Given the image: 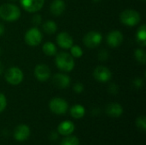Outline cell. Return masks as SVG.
I'll use <instances>...</instances> for the list:
<instances>
[{"label": "cell", "instance_id": "1", "mask_svg": "<svg viewBox=\"0 0 146 145\" xmlns=\"http://www.w3.org/2000/svg\"><path fill=\"white\" fill-rule=\"evenodd\" d=\"M21 16L20 9L12 3H4L0 6V18L6 21H15Z\"/></svg>", "mask_w": 146, "mask_h": 145}, {"label": "cell", "instance_id": "2", "mask_svg": "<svg viewBox=\"0 0 146 145\" xmlns=\"http://www.w3.org/2000/svg\"><path fill=\"white\" fill-rule=\"evenodd\" d=\"M56 67L64 72H70L74 68V57L66 52H60L56 55Z\"/></svg>", "mask_w": 146, "mask_h": 145}, {"label": "cell", "instance_id": "3", "mask_svg": "<svg viewBox=\"0 0 146 145\" xmlns=\"http://www.w3.org/2000/svg\"><path fill=\"white\" fill-rule=\"evenodd\" d=\"M140 14L134 9H126L120 15V20L121 23L128 26H133L139 23Z\"/></svg>", "mask_w": 146, "mask_h": 145}, {"label": "cell", "instance_id": "4", "mask_svg": "<svg viewBox=\"0 0 146 145\" xmlns=\"http://www.w3.org/2000/svg\"><path fill=\"white\" fill-rule=\"evenodd\" d=\"M24 78L22 71L17 67H12L7 70L5 73V79L6 81L13 85H19L22 82Z\"/></svg>", "mask_w": 146, "mask_h": 145}, {"label": "cell", "instance_id": "5", "mask_svg": "<svg viewBox=\"0 0 146 145\" xmlns=\"http://www.w3.org/2000/svg\"><path fill=\"white\" fill-rule=\"evenodd\" d=\"M102 40H103L102 34L96 31H92L87 32L83 38L84 44L90 49L98 47L101 44Z\"/></svg>", "mask_w": 146, "mask_h": 145}, {"label": "cell", "instance_id": "6", "mask_svg": "<svg viewBox=\"0 0 146 145\" xmlns=\"http://www.w3.org/2000/svg\"><path fill=\"white\" fill-rule=\"evenodd\" d=\"M50 109L56 115H63L68 109V103L61 97H55L50 100L49 103Z\"/></svg>", "mask_w": 146, "mask_h": 145}, {"label": "cell", "instance_id": "7", "mask_svg": "<svg viewBox=\"0 0 146 145\" xmlns=\"http://www.w3.org/2000/svg\"><path fill=\"white\" fill-rule=\"evenodd\" d=\"M42 38L43 36L41 32L36 27L30 28L29 30H27V32L25 34V41L30 46L38 45L41 43Z\"/></svg>", "mask_w": 146, "mask_h": 145}, {"label": "cell", "instance_id": "8", "mask_svg": "<svg viewBox=\"0 0 146 145\" xmlns=\"http://www.w3.org/2000/svg\"><path fill=\"white\" fill-rule=\"evenodd\" d=\"M93 76H94L96 80L102 82V83H104V82H108L111 79L112 73L107 67L98 66L94 69Z\"/></svg>", "mask_w": 146, "mask_h": 145}, {"label": "cell", "instance_id": "9", "mask_svg": "<svg viewBox=\"0 0 146 145\" xmlns=\"http://www.w3.org/2000/svg\"><path fill=\"white\" fill-rule=\"evenodd\" d=\"M20 2L22 8L31 13L40 10L44 3V0H20Z\"/></svg>", "mask_w": 146, "mask_h": 145}, {"label": "cell", "instance_id": "10", "mask_svg": "<svg viewBox=\"0 0 146 145\" xmlns=\"http://www.w3.org/2000/svg\"><path fill=\"white\" fill-rule=\"evenodd\" d=\"M50 69L45 64H38L34 68V76L39 81H46L50 77Z\"/></svg>", "mask_w": 146, "mask_h": 145}, {"label": "cell", "instance_id": "11", "mask_svg": "<svg viewBox=\"0 0 146 145\" xmlns=\"http://www.w3.org/2000/svg\"><path fill=\"white\" fill-rule=\"evenodd\" d=\"M30 128L28 127V126L21 124L19 125L14 132V138L15 140L19 141V142H23L25 140H27L29 136H30Z\"/></svg>", "mask_w": 146, "mask_h": 145}, {"label": "cell", "instance_id": "12", "mask_svg": "<svg viewBox=\"0 0 146 145\" xmlns=\"http://www.w3.org/2000/svg\"><path fill=\"white\" fill-rule=\"evenodd\" d=\"M123 41V35L120 31L115 30L110 32L107 36V44L113 48L118 47Z\"/></svg>", "mask_w": 146, "mask_h": 145}, {"label": "cell", "instance_id": "13", "mask_svg": "<svg viewBox=\"0 0 146 145\" xmlns=\"http://www.w3.org/2000/svg\"><path fill=\"white\" fill-rule=\"evenodd\" d=\"M56 42L58 45L62 49H70L73 45V38L69 33L66 32H62L56 36Z\"/></svg>", "mask_w": 146, "mask_h": 145}, {"label": "cell", "instance_id": "14", "mask_svg": "<svg viewBox=\"0 0 146 145\" xmlns=\"http://www.w3.org/2000/svg\"><path fill=\"white\" fill-rule=\"evenodd\" d=\"M53 84L59 89H65L70 84V78L64 73H56L52 79Z\"/></svg>", "mask_w": 146, "mask_h": 145}, {"label": "cell", "instance_id": "15", "mask_svg": "<svg viewBox=\"0 0 146 145\" xmlns=\"http://www.w3.org/2000/svg\"><path fill=\"white\" fill-rule=\"evenodd\" d=\"M65 7L66 5L63 0H54L50 6V10L53 15L59 16L65 10Z\"/></svg>", "mask_w": 146, "mask_h": 145}, {"label": "cell", "instance_id": "16", "mask_svg": "<svg viewBox=\"0 0 146 145\" xmlns=\"http://www.w3.org/2000/svg\"><path fill=\"white\" fill-rule=\"evenodd\" d=\"M106 113L108 114V115L116 118V117H120L122 115L123 109H122L121 104L116 103H110L107 105Z\"/></svg>", "mask_w": 146, "mask_h": 145}, {"label": "cell", "instance_id": "17", "mask_svg": "<svg viewBox=\"0 0 146 145\" xmlns=\"http://www.w3.org/2000/svg\"><path fill=\"white\" fill-rule=\"evenodd\" d=\"M57 131H58L59 134L63 135V136L71 135L74 131V125L73 122L68 121H63L58 126Z\"/></svg>", "mask_w": 146, "mask_h": 145}, {"label": "cell", "instance_id": "18", "mask_svg": "<svg viewBox=\"0 0 146 145\" xmlns=\"http://www.w3.org/2000/svg\"><path fill=\"white\" fill-rule=\"evenodd\" d=\"M85 113H86V109L80 104H75L70 109V115L74 119H80V118H82L85 115Z\"/></svg>", "mask_w": 146, "mask_h": 145}, {"label": "cell", "instance_id": "19", "mask_svg": "<svg viewBox=\"0 0 146 145\" xmlns=\"http://www.w3.org/2000/svg\"><path fill=\"white\" fill-rule=\"evenodd\" d=\"M137 41L142 47H145L146 45V26L145 25H142L138 32H137Z\"/></svg>", "mask_w": 146, "mask_h": 145}, {"label": "cell", "instance_id": "20", "mask_svg": "<svg viewBox=\"0 0 146 145\" xmlns=\"http://www.w3.org/2000/svg\"><path fill=\"white\" fill-rule=\"evenodd\" d=\"M43 30L47 34H53L57 30V26L55 21H46L43 24Z\"/></svg>", "mask_w": 146, "mask_h": 145}, {"label": "cell", "instance_id": "21", "mask_svg": "<svg viewBox=\"0 0 146 145\" xmlns=\"http://www.w3.org/2000/svg\"><path fill=\"white\" fill-rule=\"evenodd\" d=\"M43 52L49 56H54L56 54V47L51 42H46L43 45Z\"/></svg>", "mask_w": 146, "mask_h": 145}, {"label": "cell", "instance_id": "22", "mask_svg": "<svg viewBox=\"0 0 146 145\" xmlns=\"http://www.w3.org/2000/svg\"><path fill=\"white\" fill-rule=\"evenodd\" d=\"M60 145H80V140L75 136H67L61 142Z\"/></svg>", "mask_w": 146, "mask_h": 145}, {"label": "cell", "instance_id": "23", "mask_svg": "<svg viewBox=\"0 0 146 145\" xmlns=\"http://www.w3.org/2000/svg\"><path fill=\"white\" fill-rule=\"evenodd\" d=\"M136 60L140 62L141 64H145L146 62V54L145 51L143 49H137L134 53Z\"/></svg>", "mask_w": 146, "mask_h": 145}, {"label": "cell", "instance_id": "24", "mask_svg": "<svg viewBox=\"0 0 146 145\" xmlns=\"http://www.w3.org/2000/svg\"><path fill=\"white\" fill-rule=\"evenodd\" d=\"M70 50H71V55H72L73 57L80 58L83 55L82 49L80 46H78V45H74V46L72 45L71 48H70Z\"/></svg>", "mask_w": 146, "mask_h": 145}, {"label": "cell", "instance_id": "25", "mask_svg": "<svg viewBox=\"0 0 146 145\" xmlns=\"http://www.w3.org/2000/svg\"><path fill=\"white\" fill-rule=\"evenodd\" d=\"M136 125L137 126L142 130L143 132L146 131V118L145 115L139 116L137 120H136Z\"/></svg>", "mask_w": 146, "mask_h": 145}, {"label": "cell", "instance_id": "26", "mask_svg": "<svg viewBox=\"0 0 146 145\" xmlns=\"http://www.w3.org/2000/svg\"><path fill=\"white\" fill-rule=\"evenodd\" d=\"M6 105H7V100H6V97L5 96L0 92V113L3 112L5 108H6Z\"/></svg>", "mask_w": 146, "mask_h": 145}, {"label": "cell", "instance_id": "27", "mask_svg": "<svg viewBox=\"0 0 146 145\" xmlns=\"http://www.w3.org/2000/svg\"><path fill=\"white\" fill-rule=\"evenodd\" d=\"M74 91L76 93H81L84 91V85L80 82H77L74 85Z\"/></svg>", "mask_w": 146, "mask_h": 145}, {"label": "cell", "instance_id": "28", "mask_svg": "<svg viewBox=\"0 0 146 145\" xmlns=\"http://www.w3.org/2000/svg\"><path fill=\"white\" fill-rule=\"evenodd\" d=\"M108 56H109V54H108L107 50H102L99 51L98 56V59H99L100 61H105V60H107Z\"/></svg>", "mask_w": 146, "mask_h": 145}, {"label": "cell", "instance_id": "29", "mask_svg": "<svg viewBox=\"0 0 146 145\" xmlns=\"http://www.w3.org/2000/svg\"><path fill=\"white\" fill-rule=\"evenodd\" d=\"M143 85H144V81H143V79H139V78L134 79V81H133V85H134L137 89L142 88Z\"/></svg>", "mask_w": 146, "mask_h": 145}, {"label": "cell", "instance_id": "30", "mask_svg": "<svg viewBox=\"0 0 146 145\" xmlns=\"http://www.w3.org/2000/svg\"><path fill=\"white\" fill-rule=\"evenodd\" d=\"M32 21H33V23L35 24V25H39V24L41 23V21H42V18H41V16H40L39 15L37 14V15H34L33 16Z\"/></svg>", "mask_w": 146, "mask_h": 145}, {"label": "cell", "instance_id": "31", "mask_svg": "<svg viewBox=\"0 0 146 145\" xmlns=\"http://www.w3.org/2000/svg\"><path fill=\"white\" fill-rule=\"evenodd\" d=\"M109 91L112 94H116L118 92V87L115 84H110L109 86Z\"/></svg>", "mask_w": 146, "mask_h": 145}, {"label": "cell", "instance_id": "32", "mask_svg": "<svg viewBox=\"0 0 146 145\" xmlns=\"http://www.w3.org/2000/svg\"><path fill=\"white\" fill-rule=\"evenodd\" d=\"M4 33V26L3 25V23L0 22V36L3 35Z\"/></svg>", "mask_w": 146, "mask_h": 145}, {"label": "cell", "instance_id": "33", "mask_svg": "<svg viewBox=\"0 0 146 145\" xmlns=\"http://www.w3.org/2000/svg\"><path fill=\"white\" fill-rule=\"evenodd\" d=\"M3 65L2 62H0V75L3 73Z\"/></svg>", "mask_w": 146, "mask_h": 145}, {"label": "cell", "instance_id": "34", "mask_svg": "<svg viewBox=\"0 0 146 145\" xmlns=\"http://www.w3.org/2000/svg\"><path fill=\"white\" fill-rule=\"evenodd\" d=\"M93 1H94V2H99L100 0H93Z\"/></svg>", "mask_w": 146, "mask_h": 145}, {"label": "cell", "instance_id": "35", "mask_svg": "<svg viewBox=\"0 0 146 145\" xmlns=\"http://www.w3.org/2000/svg\"><path fill=\"white\" fill-rule=\"evenodd\" d=\"M1 53H2V50H1V49H0V55H1Z\"/></svg>", "mask_w": 146, "mask_h": 145}, {"label": "cell", "instance_id": "36", "mask_svg": "<svg viewBox=\"0 0 146 145\" xmlns=\"http://www.w3.org/2000/svg\"><path fill=\"white\" fill-rule=\"evenodd\" d=\"M142 1H145V0H142Z\"/></svg>", "mask_w": 146, "mask_h": 145}]
</instances>
